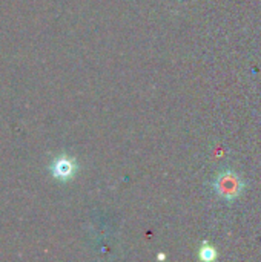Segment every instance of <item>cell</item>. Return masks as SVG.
<instances>
[{"label":"cell","mask_w":261,"mask_h":262,"mask_svg":"<svg viewBox=\"0 0 261 262\" xmlns=\"http://www.w3.org/2000/svg\"><path fill=\"white\" fill-rule=\"evenodd\" d=\"M214 186H215V190L218 192V195L222 198H226V200L237 198L238 193L242 192V187H243L242 181L234 173H223V175H220Z\"/></svg>","instance_id":"obj_1"},{"label":"cell","mask_w":261,"mask_h":262,"mask_svg":"<svg viewBox=\"0 0 261 262\" xmlns=\"http://www.w3.org/2000/svg\"><path fill=\"white\" fill-rule=\"evenodd\" d=\"M52 172L55 175V178H60V180H66V178H71V175L74 173V163L66 158V157H60L54 166H52Z\"/></svg>","instance_id":"obj_2"},{"label":"cell","mask_w":261,"mask_h":262,"mask_svg":"<svg viewBox=\"0 0 261 262\" xmlns=\"http://www.w3.org/2000/svg\"><path fill=\"white\" fill-rule=\"evenodd\" d=\"M200 256H202V259H205V261H211V259H214V258H215V250H214V249H211V247L202 249Z\"/></svg>","instance_id":"obj_3"}]
</instances>
